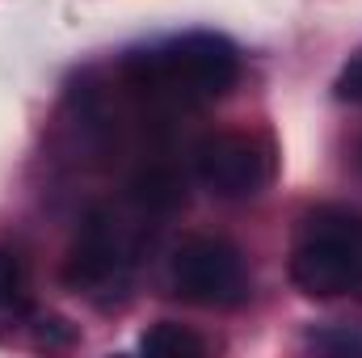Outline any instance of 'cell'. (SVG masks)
Segmentation results:
<instances>
[{"label":"cell","mask_w":362,"mask_h":358,"mask_svg":"<svg viewBox=\"0 0 362 358\" xmlns=\"http://www.w3.org/2000/svg\"><path fill=\"white\" fill-rule=\"evenodd\" d=\"M169 282L194 308H240L253 287L245 253L223 236H185L169 258Z\"/></svg>","instance_id":"3957f363"},{"label":"cell","mask_w":362,"mask_h":358,"mask_svg":"<svg viewBox=\"0 0 362 358\" xmlns=\"http://www.w3.org/2000/svg\"><path fill=\"white\" fill-rule=\"evenodd\" d=\"M194 178L228 202L257 198L274 181V144L257 131H215L194 148Z\"/></svg>","instance_id":"277c9868"},{"label":"cell","mask_w":362,"mask_h":358,"mask_svg":"<svg viewBox=\"0 0 362 358\" xmlns=\"http://www.w3.org/2000/svg\"><path fill=\"white\" fill-rule=\"evenodd\" d=\"M291 282L308 299L362 304V211L341 202L312 207L291 245Z\"/></svg>","instance_id":"7a4b0ae2"},{"label":"cell","mask_w":362,"mask_h":358,"mask_svg":"<svg viewBox=\"0 0 362 358\" xmlns=\"http://www.w3.org/2000/svg\"><path fill=\"white\" fill-rule=\"evenodd\" d=\"M42 329H38V342L42 346H68L76 333L68 329V321H59V316H47V321H38Z\"/></svg>","instance_id":"8fae6325"},{"label":"cell","mask_w":362,"mask_h":358,"mask_svg":"<svg viewBox=\"0 0 362 358\" xmlns=\"http://www.w3.org/2000/svg\"><path fill=\"white\" fill-rule=\"evenodd\" d=\"M127 270H131V241H127V228L114 219V211L105 207H93L76 232V245L68 253V266L64 278L85 291H110V287H122L127 282Z\"/></svg>","instance_id":"5b68a950"},{"label":"cell","mask_w":362,"mask_h":358,"mask_svg":"<svg viewBox=\"0 0 362 358\" xmlns=\"http://www.w3.org/2000/svg\"><path fill=\"white\" fill-rule=\"evenodd\" d=\"M358 165H362V152H358Z\"/></svg>","instance_id":"7c38bea8"},{"label":"cell","mask_w":362,"mask_h":358,"mask_svg":"<svg viewBox=\"0 0 362 358\" xmlns=\"http://www.w3.org/2000/svg\"><path fill=\"white\" fill-rule=\"evenodd\" d=\"M131 202L148 215H169L185 202V181L169 165H148L131 178Z\"/></svg>","instance_id":"8992f818"},{"label":"cell","mask_w":362,"mask_h":358,"mask_svg":"<svg viewBox=\"0 0 362 358\" xmlns=\"http://www.w3.org/2000/svg\"><path fill=\"white\" fill-rule=\"evenodd\" d=\"M139 354H152V358H202L211 354V342L194 329H185L177 321H160L152 329H144V337L135 342Z\"/></svg>","instance_id":"52a82bcc"},{"label":"cell","mask_w":362,"mask_h":358,"mask_svg":"<svg viewBox=\"0 0 362 358\" xmlns=\"http://www.w3.org/2000/svg\"><path fill=\"white\" fill-rule=\"evenodd\" d=\"M308 350L316 354H362V333L333 325V329H312L308 333Z\"/></svg>","instance_id":"9c48e42d"},{"label":"cell","mask_w":362,"mask_h":358,"mask_svg":"<svg viewBox=\"0 0 362 358\" xmlns=\"http://www.w3.org/2000/svg\"><path fill=\"white\" fill-rule=\"evenodd\" d=\"M118 72H122V85L148 110H160V114L198 110L232 93V85L240 81V51L223 34L189 30L156 47L131 51Z\"/></svg>","instance_id":"6da1fadb"},{"label":"cell","mask_w":362,"mask_h":358,"mask_svg":"<svg viewBox=\"0 0 362 358\" xmlns=\"http://www.w3.org/2000/svg\"><path fill=\"white\" fill-rule=\"evenodd\" d=\"M0 312L4 316L30 312V270L13 245H0Z\"/></svg>","instance_id":"ba28073f"},{"label":"cell","mask_w":362,"mask_h":358,"mask_svg":"<svg viewBox=\"0 0 362 358\" xmlns=\"http://www.w3.org/2000/svg\"><path fill=\"white\" fill-rule=\"evenodd\" d=\"M333 97L346 101V105H362V51L358 55H350L346 68L337 72V81H333Z\"/></svg>","instance_id":"30bf717a"}]
</instances>
